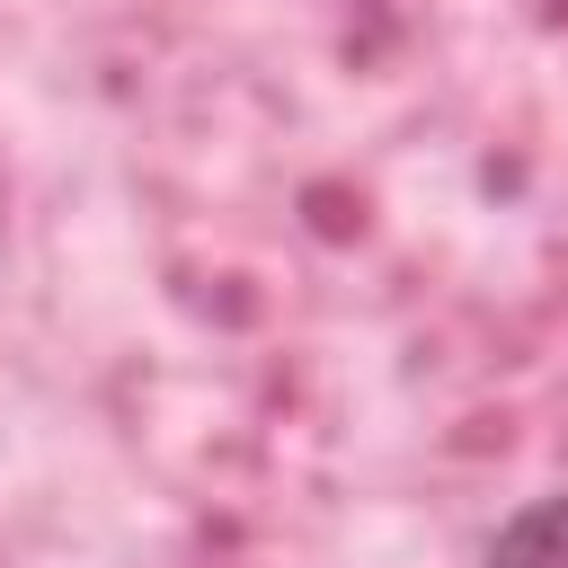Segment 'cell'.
I'll list each match as a JSON object with an SVG mask.
<instances>
[{
	"label": "cell",
	"instance_id": "1",
	"mask_svg": "<svg viewBox=\"0 0 568 568\" xmlns=\"http://www.w3.org/2000/svg\"><path fill=\"white\" fill-rule=\"evenodd\" d=\"M479 568H568V488L515 506V515L497 524V541H488Z\"/></svg>",
	"mask_w": 568,
	"mask_h": 568
}]
</instances>
